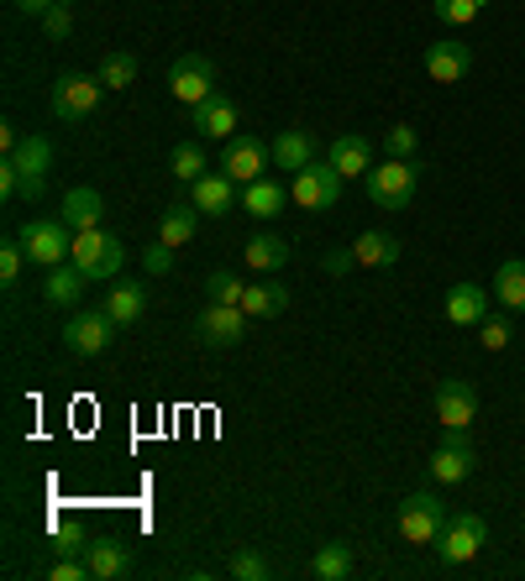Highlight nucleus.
<instances>
[{"label": "nucleus", "mask_w": 525, "mask_h": 581, "mask_svg": "<svg viewBox=\"0 0 525 581\" xmlns=\"http://www.w3.org/2000/svg\"><path fill=\"white\" fill-rule=\"evenodd\" d=\"M85 561H90V581H116V577H127V565H131L121 540H90Z\"/></svg>", "instance_id": "bb28decb"}, {"label": "nucleus", "mask_w": 525, "mask_h": 581, "mask_svg": "<svg viewBox=\"0 0 525 581\" xmlns=\"http://www.w3.org/2000/svg\"><path fill=\"white\" fill-rule=\"evenodd\" d=\"M75 262L79 273L90 278V283H111L116 273H121V262H127V247H121V237H111V231H79L75 237Z\"/></svg>", "instance_id": "f257e3e1"}, {"label": "nucleus", "mask_w": 525, "mask_h": 581, "mask_svg": "<svg viewBox=\"0 0 525 581\" xmlns=\"http://www.w3.org/2000/svg\"><path fill=\"white\" fill-rule=\"evenodd\" d=\"M447 320L452 325H478L488 314V289L484 283H452V293H447Z\"/></svg>", "instance_id": "412c9836"}, {"label": "nucleus", "mask_w": 525, "mask_h": 581, "mask_svg": "<svg viewBox=\"0 0 525 581\" xmlns=\"http://www.w3.org/2000/svg\"><path fill=\"white\" fill-rule=\"evenodd\" d=\"M85 283H90V278L79 273L75 262H58V268H48V278H42V299L58 309H69V304H79Z\"/></svg>", "instance_id": "5701e85b"}, {"label": "nucleus", "mask_w": 525, "mask_h": 581, "mask_svg": "<svg viewBox=\"0 0 525 581\" xmlns=\"http://www.w3.org/2000/svg\"><path fill=\"white\" fill-rule=\"evenodd\" d=\"M494 299H499L509 314H521L525 309V257L499 262V273H494Z\"/></svg>", "instance_id": "c756f323"}, {"label": "nucleus", "mask_w": 525, "mask_h": 581, "mask_svg": "<svg viewBox=\"0 0 525 581\" xmlns=\"http://www.w3.org/2000/svg\"><path fill=\"white\" fill-rule=\"evenodd\" d=\"M363 179H368V200L378 210H405L410 194L420 189V168H415V158H389V163L368 168Z\"/></svg>", "instance_id": "7ed1b4c3"}, {"label": "nucleus", "mask_w": 525, "mask_h": 581, "mask_svg": "<svg viewBox=\"0 0 525 581\" xmlns=\"http://www.w3.org/2000/svg\"><path fill=\"white\" fill-rule=\"evenodd\" d=\"M436 21H447V27H468V21L484 17V0H432Z\"/></svg>", "instance_id": "72a5a7b5"}, {"label": "nucleus", "mask_w": 525, "mask_h": 581, "mask_svg": "<svg viewBox=\"0 0 525 581\" xmlns=\"http://www.w3.org/2000/svg\"><path fill=\"white\" fill-rule=\"evenodd\" d=\"M131 79H137V58L131 53H106V63H100V84H106V90H127Z\"/></svg>", "instance_id": "f704fd0d"}, {"label": "nucleus", "mask_w": 525, "mask_h": 581, "mask_svg": "<svg viewBox=\"0 0 525 581\" xmlns=\"http://www.w3.org/2000/svg\"><path fill=\"white\" fill-rule=\"evenodd\" d=\"M473 467H478V451H473L468 430H447V440L432 451V477L447 482V488H457V482L473 477Z\"/></svg>", "instance_id": "ddd939ff"}, {"label": "nucleus", "mask_w": 525, "mask_h": 581, "mask_svg": "<svg viewBox=\"0 0 525 581\" xmlns=\"http://www.w3.org/2000/svg\"><path fill=\"white\" fill-rule=\"evenodd\" d=\"M353 257H357V268H394L405 257V241L389 237V231H363L353 241Z\"/></svg>", "instance_id": "aec40b11"}, {"label": "nucleus", "mask_w": 525, "mask_h": 581, "mask_svg": "<svg viewBox=\"0 0 525 581\" xmlns=\"http://www.w3.org/2000/svg\"><path fill=\"white\" fill-rule=\"evenodd\" d=\"M53 550L58 555H85L90 550V540H85V529H53Z\"/></svg>", "instance_id": "a19ab883"}, {"label": "nucleus", "mask_w": 525, "mask_h": 581, "mask_svg": "<svg viewBox=\"0 0 525 581\" xmlns=\"http://www.w3.org/2000/svg\"><path fill=\"white\" fill-rule=\"evenodd\" d=\"M384 147H389V158H415V147H420V137H415V127H389Z\"/></svg>", "instance_id": "ea45409f"}, {"label": "nucleus", "mask_w": 525, "mask_h": 581, "mask_svg": "<svg viewBox=\"0 0 525 581\" xmlns=\"http://www.w3.org/2000/svg\"><path fill=\"white\" fill-rule=\"evenodd\" d=\"M195 226H200V210H195V204H169V210L158 216V241H164V247H189V241H195Z\"/></svg>", "instance_id": "cd10ccee"}, {"label": "nucleus", "mask_w": 525, "mask_h": 581, "mask_svg": "<svg viewBox=\"0 0 525 581\" xmlns=\"http://www.w3.org/2000/svg\"><path fill=\"white\" fill-rule=\"evenodd\" d=\"M447 503L436 498V492H410L405 503H399V534L410 540V545H436V534L447 529Z\"/></svg>", "instance_id": "0eeeda50"}, {"label": "nucleus", "mask_w": 525, "mask_h": 581, "mask_svg": "<svg viewBox=\"0 0 525 581\" xmlns=\"http://www.w3.org/2000/svg\"><path fill=\"white\" fill-rule=\"evenodd\" d=\"M195 335H200L210 351H231V345H242L247 309L242 304H206L200 314H195Z\"/></svg>", "instance_id": "6e6552de"}, {"label": "nucleus", "mask_w": 525, "mask_h": 581, "mask_svg": "<svg viewBox=\"0 0 525 581\" xmlns=\"http://www.w3.org/2000/svg\"><path fill=\"white\" fill-rule=\"evenodd\" d=\"M21 268H27V247H21V237L0 241V283H6V289L21 278Z\"/></svg>", "instance_id": "4c0bfd02"}, {"label": "nucleus", "mask_w": 525, "mask_h": 581, "mask_svg": "<svg viewBox=\"0 0 525 581\" xmlns=\"http://www.w3.org/2000/svg\"><path fill=\"white\" fill-rule=\"evenodd\" d=\"M326 158L337 163L341 179H357V173H368V168H374V147H368V137H357V131H341Z\"/></svg>", "instance_id": "4be33fe9"}, {"label": "nucleus", "mask_w": 525, "mask_h": 581, "mask_svg": "<svg viewBox=\"0 0 525 581\" xmlns=\"http://www.w3.org/2000/svg\"><path fill=\"white\" fill-rule=\"evenodd\" d=\"M42 21V32L48 37H69L75 32V0H63V6H53L48 17H38Z\"/></svg>", "instance_id": "58836bf2"}, {"label": "nucleus", "mask_w": 525, "mask_h": 581, "mask_svg": "<svg viewBox=\"0 0 525 581\" xmlns=\"http://www.w3.org/2000/svg\"><path fill=\"white\" fill-rule=\"evenodd\" d=\"M169 168H174V179H185V183H195L200 173H206V152H200V137L195 142H179L169 152Z\"/></svg>", "instance_id": "473e14b6"}, {"label": "nucleus", "mask_w": 525, "mask_h": 581, "mask_svg": "<svg viewBox=\"0 0 525 581\" xmlns=\"http://www.w3.org/2000/svg\"><path fill=\"white\" fill-rule=\"evenodd\" d=\"M468 69H473L468 42H432V48H426V79H432V84H463Z\"/></svg>", "instance_id": "f3484780"}, {"label": "nucleus", "mask_w": 525, "mask_h": 581, "mask_svg": "<svg viewBox=\"0 0 525 581\" xmlns=\"http://www.w3.org/2000/svg\"><path fill=\"white\" fill-rule=\"evenodd\" d=\"M242 262L247 268H258V273H279L284 262H289V241L274 237V231H258V237L242 247Z\"/></svg>", "instance_id": "a878e982"}, {"label": "nucleus", "mask_w": 525, "mask_h": 581, "mask_svg": "<svg viewBox=\"0 0 525 581\" xmlns=\"http://www.w3.org/2000/svg\"><path fill=\"white\" fill-rule=\"evenodd\" d=\"M237 127H242V110H237L231 94L216 90L206 106H195V131H200V142H231Z\"/></svg>", "instance_id": "2eb2a0df"}, {"label": "nucleus", "mask_w": 525, "mask_h": 581, "mask_svg": "<svg viewBox=\"0 0 525 581\" xmlns=\"http://www.w3.org/2000/svg\"><path fill=\"white\" fill-rule=\"evenodd\" d=\"M341 173L331 158H316L310 168H300L295 179H289V200L300 204V210H331V204L341 200Z\"/></svg>", "instance_id": "39448f33"}, {"label": "nucleus", "mask_w": 525, "mask_h": 581, "mask_svg": "<svg viewBox=\"0 0 525 581\" xmlns=\"http://www.w3.org/2000/svg\"><path fill=\"white\" fill-rule=\"evenodd\" d=\"M226 577H237V581H268L274 577V565H268V555L252 545L242 550H231V561H226Z\"/></svg>", "instance_id": "2f4dec72"}, {"label": "nucleus", "mask_w": 525, "mask_h": 581, "mask_svg": "<svg viewBox=\"0 0 525 581\" xmlns=\"http://www.w3.org/2000/svg\"><path fill=\"white\" fill-rule=\"evenodd\" d=\"M353 571H357V555H353V545H341V540L320 545L316 561H310V577L316 581H347Z\"/></svg>", "instance_id": "c85d7f7f"}, {"label": "nucleus", "mask_w": 525, "mask_h": 581, "mask_svg": "<svg viewBox=\"0 0 525 581\" xmlns=\"http://www.w3.org/2000/svg\"><path fill=\"white\" fill-rule=\"evenodd\" d=\"M106 314H111L116 325H137L142 320V309H148V289L137 283V278H116V289L106 293Z\"/></svg>", "instance_id": "6ab92c4d"}, {"label": "nucleus", "mask_w": 525, "mask_h": 581, "mask_svg": "<svg viewBox=\"0 0 525 581\" xmlns=\"http://www.w3.org/2000/svg\"><path fill=\"white\" fill-rule=\"evenodd\" d=\"M142 268H148L152 278H164L174 268V247H164V241H152L148 252H142Z\"/></svg>", "instance_id": "79ce46f5"}, {"label": "nucleus", "mask_w": 525, "mask_h": 581, "mask_svg": "<svg viewBox=\"0 0 525 581\" xmlns=\"http://www.w3.org/2000/svg\"><path fill=\"white\" fill-rule=\"evenodd\" d=\"M189 204L200 210V216H231L242 194H237V179L231 173H200V179L189 183Z\"/></svg>", "instance_id": "dca6fc26"}, {"label": "nucleus", "mask_w": 525, "mask_h": 581, "mask_svg": "<svg viewBox=\"0 0 525 581\" xmlns=\"http://www.w3.org/2000/svg\"><path fill=\"white\" fill-rule=\"evenodd\" d=\"M100 94H106L100 73H63V79L53 84V94H48V110H53V116L63 121V127H75V121L95 116Z\"/></svg>", "instance_id": "20e7f679"}, {"label": "nucleus", "mask_w": 525, "mask_h": 581, "mask_svg": "<svg viewBox=\"0 0 525 581\" xmlns=\"http://www.w3.org/2000/svg\"><path fill=\"white\" fill-rule=\"evenodd\" d=\"M242 309H247V314H252V320H274V314H284V309H289V289H284L279 278H262V283H247Z\"/></svg>", "instance_id": "b1692460"}, {"label": "nucleus", "mask_w": 525, "mask_h": 581, "mask_svg": "<svg viewBox=\"0 0 525 581\" xmlns=\"http://www.w3.org/2000/svg\"><path fill=\"white\" fill-rule=\"evenodd\" d=\"M347 268H357V257H353V247H337V252H326V273H347Z\"/></svg>", "instance_id": "c03bdc74"}, {"label": "nucleus", "mask_w": 525, "mask_h": 581, "mask_svg": "<svg viewBox=\"0 0 525 581\" xmlns=\"http://www.w3.org/2000/svg\"><path fill=\"white\" fill-rule=\"evenodd\" d=\"M478 341H484V351H505L515 341V325H509L505 314H484L478 320Z\"/></svg>", "instance_id": "c9c22d12"}, {"label": "nucleus", "mask_w": 525, "mask_h": 581, "mask_svg": "<svg viewBox=\"0 0 525 581\" xmlns=\"http://www.w3.org/2000/svg\"><path fill=\"white\" fill-rule=\"evenodd\" d=\"M206 293H210V304H242L247 283H242V278H231V273H210L206 278Z\"/></svg>", "instance_id": "e433bc0d"}, {"label": "nucleus", "mask_w": 525, "mask_h": 581, "mask_svg": "<svg viewBox=\"0 0 525 581\" xmlns=\"http://www.w3.org/2000/svg\"><path fill=\"white\" fill-rule=\"evenodd\" d=\"M100 216H106V204H100V194H95V189H85V183H79V189H69V194H63V220H69V231H95V226H100Z\"/></svg>", "instance_id": "393cba45"}, {"label": "nucleus", "mask_w": 525, "mask_h": 581, "mask_svg": "<svg viewBox=\"0 0 525 581\" xmlns=\"http://www.w3.org/2000/svg\"><path fill=\"white\" fill-rule=\"evenodd\" d=\"M11 6H17L21 17H48V11H53V6H63V0H11Z\"/></svg>", "instance_id": "a18cd8bd"}, {"label": "nucleus", "mask_w": 525, "mask_h": 581, "mask_svg": "<svg viewBox=\"0 0 525 581\" xmlns=\"http://www.w3.org/2000/svg\"><path fill=\"white\" fill-rule=\"evenodd\" d=\"M484 545H488L484 513H452L447 529L436 534V555H442V565H468Z\"/></svg>", "instance_id": "423d86ee"}, {"label": "nucleus", "mask_w": 525, "mask_h": 581, "mask_svg": "<svg viewBox=\"0 0 525 581\" xmlns=\"http://www.w3.org/2000/svg\"><path fill=\"white\" fill-rule=\"evenodd\" d=\"M242 210H247V216H258V220L279 216V210H284V183H279V179L242 183Z\"/></svg>", "instance_id": "7c9ffc66"}, {"label": "nucleus", "mask_w": 525, "mask_h": 581, "mask_svg": "<svg viewBox=\"0 0 525 581\" xmlns=\"http://www.w3.org/2000/svg\"><path fill=\"white\" fill-rule=\"evenodd\" d=\"M436 419H442V430H468L473 419H478V388L463 378H442V388H436Z\"/></svg>", "instance_id": "4468645a"}, {"label": "nucleus", "mask_w": 525, "mask_h": 581, "mask_svg": "<svg viewBox=\"0 0 525 581\" xmlns=\"http://www.w3.org/2000/svg\"><path fill=\"white\" fill-rule=\"evenodd\" d=\"M21 247H27V262L32 268H58V262H69L75 257V231H69V220L58 216H38V220H27L21 226Z\"/></svg>", "instance_id": "f03ea898"}, {"label": "nucleus", "mask_w": 525, "mask_h": 581, "mask_svg": "<svg viewBox=\"0 0 525 581\" xmlns=\"http://www.w3.org/2000/svg\"><path fill=\"white\" fill-rule=\"evenodd\" d=\"M116 330H121V325H116L106 309H75V314H69V325H63V345H69L75 357H100V351L111 345Z\"/></svg>", "instance_id": "1a4fd4ad"}, {"label": "nucleus", "mask_w": 525, "mask_h": 581, "mask_svg": "<svg viewBox=\"0 0 525 581\" xmlns=\"http://www.w3.org/2000/svg\"><path fill=\"white\" fill-rule=\"evenodd\" d=\"M17 189H21V173L11 158H0V200H17Z\"/></svg>", "instance_id": "37998d69"}, {"label": "nucleus", "mask_w": 525, "mask_h": 581, "mask_svg": "<svg viewBox=\"0 0 525 581\" xmlns=\"http://www.w3.org/2000/svg\"><path fill=\"white\" fill-rule=\"evenodd\" d=\"M169 90H174V100H179V106H189V110L206 106L210 94H216V69H210V58L185 53L169 69Z\"/></svg>", "instance_id": "f8f14e48"}, {"label": "nucleus", "mask_w": 525, "mask_h": 581, "mask_svg": "<svg viewBox=\"0 0 525 581\" xmlns=\"http://www.w3.org/2000/svg\"><path fill=\"white\" fill-rule=\"evenodd\" d=\"M11 163H17V173H21V189H17V200H27V204H38L42 200V189H48V163H53V142L48 137H21V147L11 152Z\"/></svg>", "instance_id": "9d476101"}, {"label": "nucleus", "mask_w": 525, "mask_h": 581, "mask_svg": "<svg viewBox=\"0 0 525 581\" xmlns=\"http://www.w3.org/2000/svg\"><path fill=\"white\" fill-rule=\"evenodd\" d=\"M17 147H21L17 127H0V152H6V158H11V152H17Z\"/></svg>", "instance_id": "49530a36"}, {"label": "nucleus", "mask_w": 525, "mask_h": 581, "mask_svg": "<svg viewBox=\"0 0 525 581\" xmlns=\"http://www.w3.org/2000/svg\"><path fill=\"white\" fill-rule=\"evenodd\" d=\"M320 152H316V137L305 127H284L279 137H274V168H284V173H300V168H310Z\"/></svg>", "instance_id": "a211bd4d"}, {"label": "nucleus", "mask_w": 525, "mask_h": 581, "mask_svg": "<svg viewBox=\"0 0 525 581\" xmlns=\"http://www.w3.org/2000/svg\"><path fill=\"white\" fill-rule=\"evenodd\" d=\"M268 163H274V147L262 142V137H252V131L231 137V142H226V152H221V173H231L237 183L268 179Z\"/></svg>", "instance_id": "9b49d317"}]
</instances>
